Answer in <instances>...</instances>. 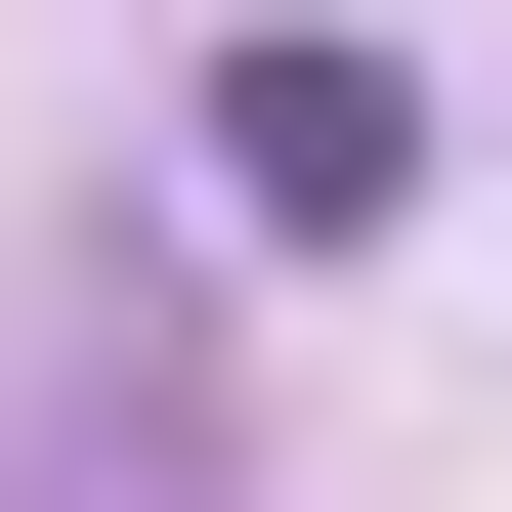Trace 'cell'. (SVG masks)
Listing matches in <instances>:
<instances>
[{"instance_id": "1", "label": "cell", "mask_w": 512, "mask_h": 512, "mask_svg": "<svg viewBox=\"0 0 512 512\" xmlns=\"http://www.w3.org/2000/svg\"><path fill=\"white\" fill-rule=\"evenodd\" d=\"M214 171H256V214H384L427 128H384V43H256V86H214Z\"/></svg>"}]
</instances>
